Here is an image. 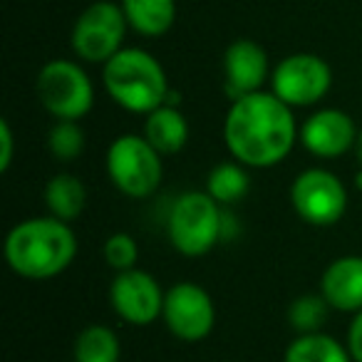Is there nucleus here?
Returning a JSON list of instances; mask_svg holds the SVG:
<instances>
[{
	"label": "nucleus",
	"instance_id": "nucleus-5",
	"mask_svg": "<svg viewBox=\"0 0 362 362\" xmlns=\"http://www.w3.org/2000/svg\"><path fill=\"white\" fill-rule=\"evenodd\" d=\"M107 176L124 197L149 199L164 179V161L144 134H122L107 149Z\"/></svg>",
	"mask_w": 362,
	"mask_h": 362
},
{
	"label": "nucleus",
	"instance_id": "nucleus-7",
	"mask_svg": "<svg viewBox=\"0 0 362 362\" xmlns=\"http://www.w3.org/2000/svg\"><path fill=\"white\" fill-rule=\"evenodd\" d=\"M129 30L124 11L112 0H95L77 16L70 33V45L77 60L90 65H105L124 47Z\"/></svg>",
	"mask_w": 362,
	"mask_h": 362
},
{
	"label": "nucleus",
	"instance_id": "nucleus-18",
	"mask_svg": "<svg viewBox=\"0 0 362 362\" xmlns=\"http://www.w3.org/2000/svg\"><path fill=\"white\" fill-rule=\"evenodd\" d=\"M248 166H243L241 161H221L209 171L206 179V194L218 202L223 209L233 206V204L243 202L251 189V179H248Z\"/></svg>",
	"mask_w": 362,
	"mask_h": 362
},
{
	"label": "nucleus",
	"instance_id": "nucleus-8",
	"mask_svg": "<svg viewBox=\"0 0 362 362\" xmlns=\"http://www.w3.org/2000/svg\"><path fill=\"white\" fill-rule=\"evenodd\" d=\"M291 206L310 226H335L347 211V189L330 169L313 166L293 179Z\"/></svg>",
	"mask_w": 362,
	"mask_h": 362
},
{
	"label": "nucleus",
	"instance_id": "nucleus-9",
	"mask_svg": "<svg viewBox=\"0 0 362 362\" xmlns=\"http://www.w3.org/2000/svg\"><path fill=\"white\" fill-rule=\"evenodd\" d=\"M330 87V65L313 52H293L283 57L271 72V92L293 110L317 105L320 100H325Z\"/></svg>",
	"mask_w": 362,
	"mask_h": 362
},
{
	"label": "nucleus",
	"instance_id": "nucleus-1",
	"mask_svg": "<svg viewBox=\"0 0 362 362\" xmlns=\"http://www.w3.org/2000/svg\"><path fill=\"white\" fill-rule=\"evenodd\" d=\"M223 141L236 161L248 169L278 166L300 141V127L281 97L271 90L231 102L223 119Z\"/></svg>",
	"mask_w": 362,
	"mask_h": 362
},
{
	"label": "nucleus",
	"instance_id": "nucleus-21",
	"mask_svg": "<svg viewBox=\"0 0 362 362\" xmlns=\"http://www.w3.org/2000/svg\"><path fill=\"white\" fill-rule=\"evenodd\" d=\"M330 303L320 296V293H308L291 303L288 308V320L291 327L298 335H308V332H322V325L327 322L330 315Z\"/></svg>",
	"mask_w": 362,
	"mask_h": 362
},
{
	"label": "nucleus",
	"instance_id": "nucleus-3",
	"mask_svg": "<svg viewBox=\"0 0 362 362\" xmlns=\"http://www.w3.org/2000/svg\"><path fill=\"white\" fill-rule=\"evenodd\" d=\"M102 85L115 105L144 117L164 107L171 92L161 62L139 47H122L110 62H105Z\"/></svg>",
	"mask_w": 362,
	"mask_h": 362
},
{
	"label": "nucleus",
	"instance_id": "nucleus-23",
	"mask_svg": "<svg viewBox=\"0 0 362 362\" xmlns=\"http://www.w3.org/2000/svg\"><path fill=\"white\" fill-rule=\"evenodd\" d=\"M102 253H105L107 266L115 268L117 273L132 271V268H136V261H139V246H136L134 236H129L124 231L112 233L105 241Z\"/></svg>",
	"mask_w": 362,
	"mask_h": 362
},
{
	"label": "nucleus",
	"instance_id": "nucleus-17",
	"mask_svg": "<svg viewBox=\"0 0 362 362\" xmlns=\"http://www.w3.org/2000/svg\"><path fill=\"white\" fill-rule=\"evenodd\" d=\"M45 206L50 216L60 218V221L72 223L75 218L82 216L87 206V189L82 184L80 176L60 171L45 184Z\"/></svg>",
	"mask_w": 362,
	"mask_h": 362
},
{
	"label": "nucleus",
	"instance_id": "nucleus-6",
	"mask_svg": "<svg viewBox=\"0 0 362 362\" xmlns=\"http://www.w3.org/2000/svg\"><path fill=\"white\" fill-rule=\"evenodd\" d=\"M37 100L57 122H80L95 105V87L75 60H50L37 72Z\"/></svg>",
	"mask_w": 362,
	"mask_h": 362
},
{
	"label": "nucleus",
	"instance_id": "nucleus-20",
	"mask_svg": "<svg viewBox=\"0 0 362 362\" xmlns=\"http://www.w3.org/2000/svg\"><path fill=\"white\" fill-rule=\"evenodd\" d=\"M72 360L75 362H119L122 360L119 337L107 325H87L85 330L75 337Z\"/></svg>",
	"mask_w": 362,
	"mask_h": 362
},
{
	"label": "nucleus",
	"instance_id": "nucleus-13",
	"mask_svg": "<svg viewBox=\"0 0 362 362\" xmlns=\"http://www.w3.org/2000/svg\"><path fill=\"white\" fill-rule=\"evenodd\" d=\"M271 62L256 40L238 37L223 52V90L233 100L261 92L271 82Z\"/></svg>",
	"mask_w": 362,
	"mask_h": 362
},
{
	"label": "nucleus",
	"instance_id": "nucleus-27",
	"mask_svg": "<svg viewBox=\"0 0 362 362\" xmlns=\"http://www.w3.org/2000/svg\"><path fill=\"white\" fill-rule=\"evenodd\" d=\"M355 187L362 192V166H360V169H357V174H355Z\"/></svg>",
	"mask_w": 362,
	"mask_h": 362
},
{
	"label": "nucleus",
	"instance_id": "nucleus-19",
	"mask_svg": "<svg viewBox=\"0 0 362 362\" xmlns=\"http://www.w3.org/2000/svg\"><path fill=\"white\" fill-rule=\"evenodd\" d=\"M283 362H352V355L327 332H308L288 345Z\"/></svg>",
	"mask_w": 362,
	"mask_h": 362
},
{
	"label": "nucleus",
	"instance_id": "nucleus-25",
	"mask_svg": "<svg viewBox=\"0 0 362 362\" xmlns=\"http://www.w3.org/2000/svg\"><path fill=\"white\" fill-rule=\"evenodd\" d=\"M347 350L352 355V362H362V310L352 315V322L347 327Z\"/></svg>",
	"mask_w": 362,
	"mask_h": 362
},
{
	"label": "nucleus",
	"instance_id": "nucleus-4",
	"mask_svg": "<svg viewBox=\"0 0 362 362\" xmlns=\"http://www.w3.org/2000/svg\"><path fill=\"white\" fill-rule=\"evenodd\" d=\"M166 236L181 256H206L226 238V209L206 192H184L169 209Z\"/></svg>",
	"mask_w": 362,
	"mask_h": 362
},
{
	"label": "nucleus",
	"instance_id": "nucleus-11",
	"mask_svg": "<svg viewBox=\"0 0 362 362\" xmlns=\"http://www.w3.org/2000/svg\"><path fill=\"white\" fill-rule=\"evenodd\" d=\"M166 291H161L159 281L141 268L117 273L110 286L112 310L124 322L136 327H146L156 322L164 310Z\"/></svg>",
	"mask_w": 362,
	"mask_h": 362
},
{
	"label": "nucleus",
	"instance_id": "nucleus-12",
	"mask_svg": "<svg viewBox=\"0 0 362 362\" xmlns=\"http://www.w3.org/2000/svg\"><path fill=\"white\" fill-rule=\"evenodd\" d=\"M357 134L355 119L337 107H322L300 124V144L317 159H337L352 151Z\"/></svg>",
	"mask_w": 362,
	"mask_h": 362
},
{
	"label": "nucleus",
	"instance_id": "nucleus-24",
	"mask_svg": "<svg viewBox=\"0 0 362 362\" xmlns=\"http://www.w3.org/2000/svg\"><path fill=\"white\" fill-rule=\"evenodd\" d=\"M16 159V134L8 119H0V171H8Z\"/></svg>",
	"mask_w": 362,
	"mask_h": 362
},
{
	"label": "nucleus",
	"instance_id": "nucleus-14",
	"mask_svg": "<svg viewBox=\"0 0 362 362\" xmlns=\"http://www.w3.org/2000/svg\"><path fill=\"white\" fill-rule=\"evenodd\" d=\"M320 296L332 310L360 313L362 310V256H340L322 271Z\"/></svg>",
	"mask_w": 362,
	"mask_h": 362
},
{
	"label": "nucleus",
	"instance_id": "nucleus-15",
	"mask_svg": "<svg viewBox=\"0 0 362 362\" xmlns=\"http://www.w3.org/2000/svg\"><path fill=\"white\" fill-rule=\"evenodd\" d=\"M151 146L159 151L161 156L179 154L189 141V122L184 117V112L179 107L164 105L159 110H154L151 115H146L144 132Z\"/></svg>",
	"mask_w": 362,
	"mask_h": 362
},
{
	"label": "nucleus",
	"instance_id": "nucleus-26",
	"mask_svg": "<svg viewBox=\"0 0 362 362\" xmlns=\"http://www.w3.org/2000/svg\"><path fill=\"white\" fill-rule=\"evenodd\" d=\"M355 156H357V166H362V129H360V134H357V141H355Z\"/></svg>",
	"mask_w": 362,
	"mask_h": 362
},
{
	"label": "nucleus",
	"instance_id": "nucleus-16",
	"mask_svg": "<svg viewBox=\"0 0 362 362\" xmlns=\"http://www.w3.org/2000/svg\"><path fill=\"white\" fill-rule=\"evenodd\" d=\"M129 30L144 37H161L176 23V0H122Z\"/></svg>",
	"mask_w": 362,
	"mask_h": 362
},
{
	"label": "nucleus",
	"instance_id": "nucleus-10",
	"mask_svg": "<svg viewBox=\"0 0 362 362\" xmlns=\"http://www.w3.org/2000/svg\"><path fill=\"white\" fill-rule=\"evenodd\" d=\"M161 320L176 340L202 342L214 332L216 305L202 286L181 281L166 291Z\"/></svg>",
	"mask_w": 362,
	"mask_h": 362
},
{
	"label": "nucleus",
	"instance_id": "nucleus-22",
	"mask_svg": "<svg viewBox=\"0 0 362 362\" xmlns=\"http://www.w3.org/2000/svg\"><path fill=\"white\" fill-rule=\"evenodd\" d=\"M47 149L57 161H75L85 151V129L77 122L60 119L47 134Z\"/></svg>",
	"mask_w": 362,
	"mask_h": 362
},
{
	"label": "nucleus",
	"instance_id": "nucleus-2",
	"mask_svg": "<svg viewBox=\"0 0 362 362\" xmlns=\"http://www.w3.org/2000/svg\"><path fill=\"white\" fill-rule=\"evenodd\" d=\"M77 256V236L67 221L35 216L16 223L6 236V261L28 281H50L65 273Z\"/></svg>",
	"mask_w": 362,
	"mask_h": 362
}]
</instances>
